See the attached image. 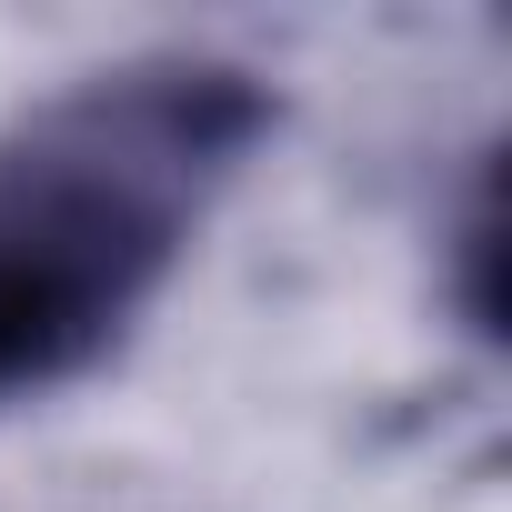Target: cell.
<instances>
[{"instance_id": "cell-1", "label": "cell", "mask_w": 512, "mask_h": 512, "mask_svg": "<svg viewBox=\"0 0 512 512\" xmlns=\"http://www.w3.org/2000/svg\"><path fill=\"white\" fill-rule=\"evenodd\" d=\"M262 101L221 71L121 81L0 161V392L81 372L181 251Z\"/></svg>"}]
</instances>
